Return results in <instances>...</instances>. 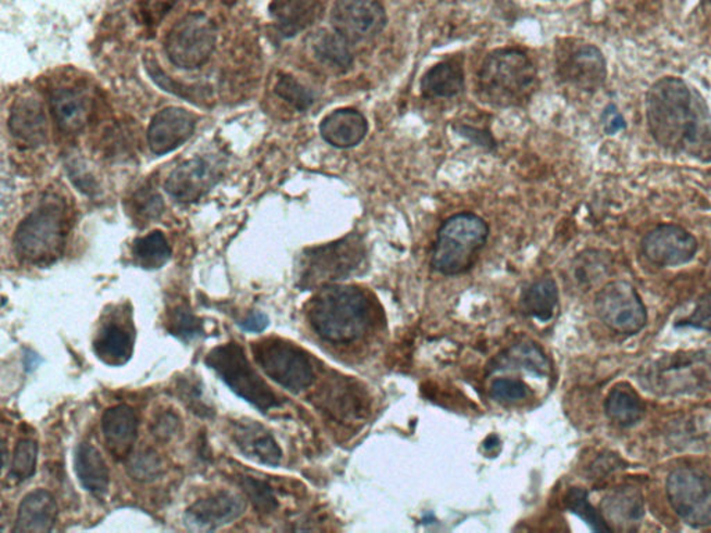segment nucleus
Segmentation results:
<instances>
[{
	"mask_svg": "<svg viewBox=\"0 0 711 533\" xmlns=\"http://www.w3.org/2000/svg\"><path fill=\"white\" fill-rule=\"evenodd\" d=\"M650 134L664 151L711 162V112L702 93L678 77L656 81L646 93Z\"/></svg>",
	"mask_w": 711,
	"mask_h": 533,
	"instance_id": "1",
	"label": "nucleus"
},
{
	"mask_svg": "<svg viewBox=\"0 0 711 533\" xmlns=\"http://www.w3.org/2000/svg\"><path fill=\"white\" fill-rule=\"evenodd\" d=\"M310 326L324 341L350 343L367 332L372 323V305L359 288L325 285L310 302Z\"/></svg>",
	"mask_w": 711,
	"mask_h": 533,
	"instance_id": "2",
	"label": "nucleus"
},
{
	"mask_svg": "<svg viewBox=\"0 0 711 533\" xmlns=\"http://www.w3.org/2000/svg\"><path fill=\"white\" fill-rule=\"evenodd\" d=\"M538 68L527 53L517 48H500L484 59L477 74L481 102L492 107L523 106L535 92Z\"/></svg>",
	"mask_w": 711,
	"mask_h": 533,
	"instance_id": "3",
	"label": "nucleus"
},
{
	"mask_svg": "<svg viewBox=\"0 0 711 533\" xmlns=\"http://www.w3.org/2000/svg\"><path fill=\"white\" fill-rule=\"evenodd\" d=\"M637 381L659 397L703 396L711 393V347L681 351L650 358L637 371Z\"/></svg>",
	"mask_w": 711,
	"mask_h": 533,
	"instance_id": "4",
	"label": "nucleus"
},
{
	"mask_svg": "<svg viewBox=\"0 0 711 533\" xmlns=\"http://www.w3.org/2000/svg\"><path fill=\"white\" fill-rule=\"evenodd\" d=\"M489 237L484 218L474 213H459L438 229L431 266L444 276H460L472 270Z\"/></svg>",
	"mask_w": 711,
	"mask_h": 533,
	"instance_id": "5",
	"label": "nucleus"
},
{
	"mask_svg": "<svg viewBox=\"0 0 711 533\" xmlns=\"http://www.w3.org/2000/svg\"><path fill=\"white\" fill-rule=\"evenodd\" d=\"M66 208L58 202H45L29 213L14 233V251L28 264H49L63 253L67 238Z\"/></svg>",
	"mask_w": 711,
	"mask_h": 533,
	"instance_id": "6",
	"label": "nucleus"
},
{
	"mask_svg": "<svg viewBox=\"0 0 711 533\" xmlns=\"http://www.w3.org/2000/svg\"><path fill=\"white\" fill-rule=\"evenodd\" d=\"M367 258L362 237L348 233L327 245L308 249L303 254L300 285L322 288L348 280L359 272Z\"/></svg>",
	"mask_w": 711,
	"mask_h": 533,
	"instance_id": "7",
	"label": "nucleus"
},
{
	"mask_svg": "<svg viewBox=\"0 0 711 533\" xmlns=\"http://www.w3.org/2000/svg\"><path fill=\"white\" fill-rule=\"evenodd\" d=\"M204 361H207L208 367L217 372L220 380L235 395L244 398L249 405L257 407L263 415H267L273 408L282 406L278 396L250 365L244 347L238 345L237 342H229L214 347L212 352H209Z\"/></svg>",
	"mask_w": 711,
	"mask_h": 533,
	"instance_id": "8",
	"label": "nucleus"
},
{
	"mask_svg": "<svg viewBox=\"0 0 711 533\" xmlns=\"http://www.w3.org/2000/svg\"><path fill=\"white\" fill-rule=\"evenodd\" d=\"M254 361L265 376L292 393L307 391L314 381V370L307 353L283 339L269 338L253 343Z\"/></svg>",
	"mask_w": 711,
	"mask_h": 533,
	"instance_id": "9",
	"label": "nucleus"
},
{
	"mask_svg": "<svg viewBox=\"0 0 711 533\" xmlns=\"http://www.w3.org/2000/svg\"><path fill=\"white\" fill-rule=\"evenodd\" d=\"M217 43V27L208 14L195 12L179 20L166 38L170 62L179 68L204 66L212 58Z\"/></svg>",
	"mask_w": 711,
	"mask_h": 533,
	"instance_id": "10",
	"label": "nucleus"
},
{
	"mask_svg": "<svg viewBox=\"0 0 711 533\" xmlns=\"http://www.w3.org/2000/svg\"><path fill=\"white\" fill-rule=\"evenodd\" d=\"M665 492L681 520L694 528L711 525V478L690 467L670 472Z\"/></svg>",
	"mask_w": 711,
	"mask_h": 533,
	"instance_id": "11",
	"label": "nucleus"
},
{
	"mask_svg": "<svg viewBox=\"0 0 711 533\" xmlns=\"http://www.w3.org/2000/svg\"><path fill=\"white\" fill-rule=\"evenodd\" d=\"M554 66L560 81L581 92L599 91L608 78V63L602 51L592 43L565 41L559 45Z\"/></svg>",
	"mask_w": 711,
	"mask_h": 533,
	"instance_id": "12",
	"label": "nucleus"
},
{
	"mask_svg": "<svg viewBox=\"0 0 711 533\" xmlns=\"http://www.w3.org/2000/svg\"><path fill=\"white\" fill-rule=\"evenodd\" d=\"M596 312L606 326L624 335H635L646 326L648 314L637 289L629 282L614 281L600 289Z\"/></svg>",
	"mask_w": 711,
	"mask_h": 533,
	"instance_id": "13",
	"label": "nucleus"
},
{
	"mask_svg": "<svg viewBox=\"0 0 711 533\" xmlns=\"http://www.w3.org/2000/svg\"><path fill=\"white\" fill-rule=\"evenodd\" d=\"M334 31L349 43L369 41L383 33L387 12L378 0H337L329 14Z\"/></svg>",
	"mask_w": 711,
	"mask_h": 533,
	"instance_id": "14",
	"label": "nucleus"
},
{
	"mask_svg": "<svg viewBox=\"0 0 711 533\" xmlns=\"http://www.w3.org/2000/svg\"><path fill=\"white\" fill-rule=\"evenodd\" d=\"M699 243L687 229L675 224L656 227L643 239V253L654 266L679 267L694 261Z\"/></svg>",
	"mask_w": 711,
	"mask_h": 533,
	"instance_id": "15",
	"label": "nucleus"
},
{
	"mask_svg": "<svg viewBox=\"0 0 711 533\" xmlns=\"http://www.w3.org/2000/svg\"><path fill=\"white\" fill-rule=\"evenodd\" d=\"M222 178V163L212 156H198L170 174L164 189L175 201L192 203L212 191Z\"/></svg>",
	"mask_w": 711,
	"mask_h": 533,
	"instance_id": "16",
	"label": "nucleus"
},
{
	"mask_svg": "<svg viewBox=\"0 0 711 533\" xmlns=\"http://www.w3.org/2000/svg\"><path fill=\"white\" fill-rule=\"evenodd\" d=\"M247 500L238 493L222 491L195 502L185 512L188 524L203 531H214L232 524L244 516Z\"/></svg>",
	"mask_w": 711,
	"mask_h": 533,
	"instance_id": "17",
	"label": "nucleus"
},
{
	"mask_svg": "<svg viewBox=\"0 0 711 533\" xmlns=\"http://www.w3.org/2000/svg\"><path fill=\"white\" fill-rule=\"evenodd\" d=\"M197 128V116L182 107H166L150 122L148 143L150 151L163 156L183 147Z\"/></svg>",
	"mask_w": 711,
	"mask_h": 533,
	"instance_id": "18",
	"label": "nucleus"
},
{
	"mask_svg": "<svg viewBox=\"0 0 711 533\" xmlns=\"http://www.w3.org/2000/svg\"><path fill=\"white\" fill-rule=\"evenodd\" d=\"M233 441L245 457L259 465L277 467L283 460L282 447L274 440L272 432L258 421H235Z\"/></svg>",
	"mask_w": 711,
	"mask_h": 533,
	"instance_id": "19",
	"label": "nucleus"
},
{
	"mask_svg": "<svg viewBox=\"0 0 711 533\" xmlns=\"http://www.w3.org/2000/svg\"><path fill=\"white\" fill-rule=\"evenodd\" d=\"M102 433L110 455L128 460L137 442L138 417L129 406L110 407L102 417Z\"/></svg>",
	"mask_w": 711,
	"mask_h": 533,
	"instance_id": "20",
	"label": "nucleus"
},
{
	"mask_svg": "<svg viewBox=\"0 0 711 533\" xmlns=\"http://www.w3.org/2000/svg\"><path fill=\"white\" fill-rule=\"evenodd\" d=\"M364 114L352 107L337 109L320 123V136L337 149H352L364 141L369 134Z\"/></svg>",
	"mask_w": 711,
	"mask_h": 533,
	"instance_id": "21",
	"label": "nucleus"
},
{
	"mask_svg": "<svg viewBox=\"0 0 711 533\" xmlns=\"http://www.w3.org/2000/svg\"><path fill=\"white\" fill-rule=\"evenodd\" d=\"M324 12V0H273L270 4V14L284 38L297 37L314 26Z\"/></svg>",
	"mask_w": 711,
	"mask_h": 533,
	"instance_id": "22",
	"label": "nucleus"
},
{
	"mask_svg": "<svg viewBox=\"0 0 711 533\" xmlns=\"http://www.w3.org/2000/svg\"><path fill=\"white\" fill-rule=\"evenodd\" d=\"M9 129L14 138L29 147L47 141L48 124L42 103L33 97L17 99L10 112Z\"/></svg>",
	"mask_w": 711,
	"mask_h": 533,
	"instance_id": "23",
	"label": "nucleus"
},
{
	"mask_svg": "<svg viewBox=\"0 0 711 533\" xmlns=\"http://www.w3.org/2000/svg\"><path fill=\"white\" fill-rule=\"evenodd\" d=\"M58 521L57 500L45 490L34 491L24 497L18 507L14 533H47Z\"/></svg>",
	"mask_w": 711,
	"mask_h": 533,
	"instance_id": "24",
	"label": "nucleus"
},
{
	"mask_svg": "<svg viewBox=\"0 0 711 533\" xmlns=\"http://www.w3.org/2000/svg\"><path fill=\"white\" fill-rule=\"evenodd\" d=\"M50 112L64 134L82 132L89 122L91 102L83 91L74 88H59L50 97Z\"/></svg>",
	"mask_w": 711,
	"mask_h": 533,
	"instance_id": "25",
	"label": "nucleus"
},
{
	"mask_svg": "<svg viewBox=\"0 0 711 533\" xmlns=\"http://www.w3.org/2000/svg\"><path fill=\"white\" fill-rule=\"evenodd\" d=\"M600 511L609 526L612 525V522L620 528L638 524L645 517L643 492L634 486L615 487L604 497L600 505Z\"/></svg>",
	"mask_w": 711,
	"mask_h": 533,
	"instance_id": "26",
	"label": "nucleus"
},
{
	"mask_svg": "<svg viewBox=\"0 0 711 533\" xmlns=\"http://www.w3.org/2000/svg\"><path fill=\"white\" fill-rule=\"evenodd\" d=\"M463 89L464 69L458 59H448L435 64L420 83V91L425 99L454 98L462 93Z\"/></svg>",
	"mask_w": 711,
	"mask_h": 533,
	"instance_id": "27",
	"label": "nucleus"
},
{
	"mask_svg": "<svg viewBox=\"0 0 711 533\" xmlns=\"http://www.w3.org/2000/svg\"><path fill=\"white\" fill-rule=\"evenodd\" d=\"M74 468L85 491L97 497L107 495L110 485L109 467L97 447L87 442L78 445L75 449Z\"/></svg>",
	"mask_w": 711,
	"mask_h": 533,
	"instance_id": "28",
	"label": "nucleus"
},
{
	"mask_svg": "<svg viewBox=\"0 0 711 533\" xmlns=\"http://www.w3.org/2000/svg\"><path fill=\"white\" fill-rule=\"evenodd\" d=\"M93 352L104 365L112 367L127 365L134 355L133 333L116 322H110L95 338Z\"/></svg>",
	"mask_w": 711,
	"mask_h": 533,
	"instance_id": "29",
	"label": "nucleus"
},
{
	"mask_svg": "<svg viewBox=\"0 0 711 533\" xmlns=\"http://www.w3.org/2000/svg\"><path fill=\"white\" fill-rule=\"evenodd\" d=\"M494 371L524 370L537 377L548 376L550 365L545 353L535 343H517L506 348L503 353L495 358Z\"/></svg>",
	"mask_w": 711,
	"mask_h": 533,
	"instance_id": "30",
	"label": "nucleus"
},
{
	"mask_svg": "<svg viewBox=\"0 0 711 533\" xmlns=\"http://www.w3.org/2000/svg\"><path fill=\"white\" fill-rule=\"evenodd\" d=\"M604 411L609 420L618 423L619 427H634L645 416L643 398L628 383H619L609 393L604 402Z\"/></svg>",
	"mask_w": 711,
	"mask_h": 533,
	"instance_id": "31",
	"label": "nucleus"
},
{
	"mask_svg": "<svg viewBox=\"0 0 711 533\" xmlns=\"http://www.w3.org/2000/svg\"><path fill=\"white\" fill-rule=\"evenodd\" d=\"M559 303V288L553 278H540L525 289L522 297V308L535 320L548 322L552 320Z\"/></svg>",
	"mask_w": 711,
	"mask_h": 533,
	"instance_id": "32",
	"label": "nucleus"
},
{
	"mask_svg": "<svg viewBox=\"0 0 711 533\" xmlns=\"http://www.w3.org/2000/svg\"><path fill=\"white\" fill-rule=\"evenodd\" d=\"M133 257L145 270H158L172 257V249L163 232L153 231L134 242Z\"/></svg>",
	"mask_w": 711,
	"mask_h": 533,
	"instance_id": "33",
	"label": "nucleus"
},
{
	"mask_svg": "<svg viewBox=\"0 0 711 533\" xmlns=\"http://www.w3.org/2000/svg\"><path fill=\"white\" fill-rule=\"evenodd\" d=\"M314 54L320 62L339 72H348L353 64L350 43L337 33H323L314 42Z\"/></svg>",
	"mask_w": 711,
	"mask_h": 533,
	"instance_id": "34",
	"label": "nucleus"
},
{
	"mask_svg": "<svg viewBox=\"0 0 711 533\" xmlns=\"http://www.w3.org/2000/svg\"><path fill=\"white\" fill-rule=\"evenodd\" d=\"M565 507L577 516L595 532H610L612 528L606 522L602 512L596 510L588 500V492L581 487H571L564 497Z\"/></svg>",
	"mask_w": 711,
	"mask_h": 533,
	"instance_id": "35",
	"label": "nucleus"
},
{
	"mask_svg": "<svg viewBox=\"0 0 711 533\" xmlns=\"http://www.w3.org/2000/svg\"><path fill=\"white\" fill-rule=\"evenodd\" d=\"M166 328L179 341L190 342L203 333L202 321L188 306L178 305L167 313Z\"/></svg>",
	"mask_w": 711,
	"mask_h": 533,
	"instance_id": "36",
	"label": "nucleus"
},
{
	"mask_svg": "<svg viewBox=\"0 0 711 533\" xmlns=\"http://www.w3.org/2000/svg\"><path fill=\"white\" fill-rule=\"evenodd\" d=\"M38 461V443L34 440H20L13 452L12 468L10 478L14 481L24 482L35 475Z\"/></svg>",
	"mask_w": 711,
	"mask_h": 533,
	"instance_id": "37",
	"label": "nucleus"
},
{
	"mask_svg": "<svg viewBox=\"0 0 711 533\" xmlns=\"http://www.w3.org/2000/svg\"><path fill=\"white\" fill-rule=\"evenodd\" d=\"M127 471L133 480L138 482H153L163 474L162 458L152 449L141 450L129 456Z\"/></svg>",
	"mask_w": 711,
	"mask_h": 533,
	"instance_id": "38",
	"label": "nucleus"
},
{
	"mask_svg": "<svg viewBox=\"0 0 711 533\" xmlns=\"http://www.w3.org/2000/svg\"><path fill=\"white\" fill-rule=\"evenodd\" d=\"M275 93L298 112H307L314 103V93L297 78L283 74L275 84Z\"/></svg>",
	"mask_w": 711,
	"mask_h": 533,
	"instance_id": "39",
	"label": "nucleus"
},
{
	"mask_svg": "<svg viewBox=\"0 0 711 533\" xmlns=\"http://www.w3.org/2000/svg\"><path fill=\"white\" fill-rule=\"evenodd\" d=\"M239 485L242 487L248 500H250L253 507L257 508L259 512H262V515H272L273 511L277 510L278 503L277 499H275L274 492L264 481L244 477L240 478Z\"/></svg>",
	"mask_w": 711,
	"mask_h": 533,
	"instance_id": "40",
	"label": "nucleus"
},
{
	"mask_svg": "<svg viewBox=\"0 0 711 533\" xmlns=\"http://www.w3.org/2000/svg\"><path fill=\"white\" fill-rule=\"evenodd\" d=\"M163 208V201L159 193L145 188L135 193L129 212L133 213L135 220L148 223L162 216Z\"/></svg>",
	"mask_w": 711,
	"mask_h": 533,
	"instance_id": "41",
	"label": "nucleus"
},
{
	"mask_svg": "<svg viewBox=\"0 0 711 533\" xmlns=\"http://www.w3.org/2000/svg\"><path fill=\"white\" fill-rule=\"evenodd\" d=\"M528 395V386L523 381L499 378L490 385V396L503 405H512Z\"/></svg>",
	"mask_w": 711,
	"mask_h": 533,
	"instance_id": "42",
	"label": "nucleus"
},
{
	"mask_svg": "<svg viewBox=\"0 0 711 533\" xmlns=\"http://www.w3.org/2000/svg\"><path fill=\"white\" fill-rule=\"evenodd\" d=\"M178 393L179 397H182V401L185 403V406H187L190 411L195 413V415L202 417L210 415V408L207 403L203 402L202 391H200L197 381H179Z\"/></svg>",
	"mask_w": 711,
	"mask_h": 533,
	"instance_id": "43",
	"label": "nucleus"
},
{
	"mask_svg": "<svg viewBox=\"0 0 711 533\" xmlns=\"http://www.w3.org/2000/svg\"><path fill=\"white\" fill-rule=\"evenodd\" d=\"M182 418L173 411H164L162 415H159L157 420L152 423V433L157 440L169 442L174 440V437L182 432Z\"/></svg>",
	"mask_w": 711,
	"mask_h": 533,
	"instance_id": "44",
	"label": "nucleus"
},
{
	"mask_svg": "<svg viewBox=\"0 0 711 533\" xmlns=\"http://www.w3.org/2000/svg\"><path fill=\"white\" fill-rule=\"evenodd\" d=\"M574 267L578 280L592 281L595 280V274L602 271L606 264L600 257V252L588 251L579 254Z\"/></svg>",
	"mask_w": 711,
	"mask_h": 533,
	"instance_id": "45",
	"label": "nucleus"
},
{
	"mask_svg": "<svg viewBox=\"0 0 711 533\" xmlns=\"http://www.w3.org/2000/svg\"><path fill=\"white\" fill-rule=\"evenodd\" d=\"M677 327L696 328V330L711 331V292L700 299L698 306L688 318L681 320Z\"/></svg>",
	"mask_w": 711,
	"mask_h": 533,
	"instance_id": "46",
	"label": "nucleus"
},
{
	"mask_svg": "<svg viewBox=\"0 0 711 533\" xmlns=\"http://www.w3.org/2000/svg\"><path fill=\"white\" fill-rule=\"evenodd\" d=\"M453 129L460 137L469 139L470 142L477 144L479 148L488 149V151L497 148V141L487 129L467 126V124H459Z\"/></svg>",
	"mask_w": 711,
	"mask_h": 533,
	"instance_id": "47",
	"label": "nucleus"
},
{
	"mask_svg": "<svg viewBox=\"0 0 711 533\" xmlns=\"http://www.w3.org/2000/svg\"><path fill=\"white\" fill-rule=\"evenodd\" d=\"M179 0H144L142 13L147 22L158 24Z\"/></svg>",
	"mask_w": 711,
	"mask_h": 533,
	"instance_id": "48",
	"label": "nucleus"
},
{
	"mask_svg": "<svg viewBox=\"0 0 711 533\" xmlns=\"http://www.w3.org/2000/svg\"><path fill=\"white\" fill-rule=\"evenodd\" d=\"M600 122H602L604 132L608 134V136H615V134L627 128L625 118L615 104H609V106L604 109Z\"/></svg>",
	"mask_w": 711,
	"mask_h": 533,
	"instance_id": "49",
	"label": "nucleus"
},
{
	"mask_svg": "<svg viewBox=\"0 0 711 533\" xmlns=\"http://www.w3.org/2000/svg\"><path fill=\"white\" fill-rule=\"evenodd\" d=\"M239 327L242 328L244 331L247 332H253V333H260L265 330V328L269 327L270 320L269 317L265 316L264 313L262 312H253L250 313L245 320L238 322Z\"/></svg>",
	"mask_w": 711,
	"mask_h": 533,
	"instance_id": "50",
	"label": "nucleus"
},
{
	"mask_svg": "<svg viewBox=\"0 0 711 533\" xmlns=\"http://www.w3.org/2000/svg\"><path fill=\"white\" fill-rule=\"evenodd\" d=\"M41 361V358H39L37 355H34L33 352H28L27 356L24 358V365L27 367V371L34 370V368L37 367Z\"/></svg>",
	"mask_w": 711,
	"mask_h": 533,
	"instance_id": "51",
	"label": "nucleus"
},
{
	"mask_svg": "<svg viewBox=\"0 0 711 533\" xmlns=\"http://www.w3.org/2000/svg\"><path fill=\"white\" fill-rule=\"evenodd\" d=\"M497 446H499L498 436L490 435L487 437V441L484 442V449L487 452L494 450Z\"/></svg>",
	"mask_w": 711,
	"mask_h": 533,
	"instance_id": "52",
	"label": "nucleus"
}]
</instances>
